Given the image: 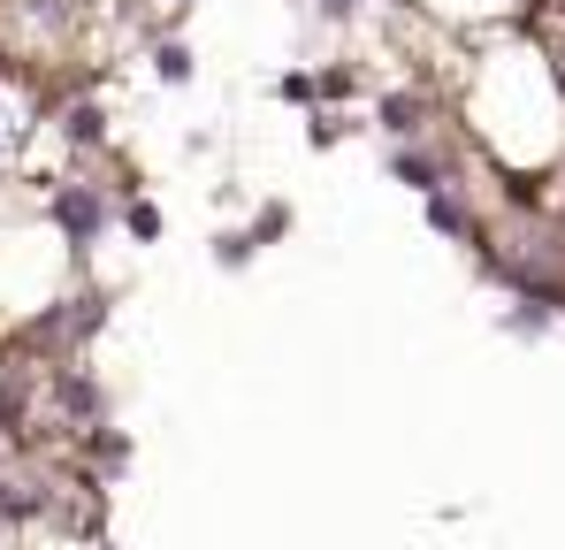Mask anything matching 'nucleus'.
<instances>
[{
  "label": "nucleus",
  "mask_w": 565,
  "mask_h": 550,
  "mask_svg": "<svg viewBox=\"0 0 565 550\" xmlns=\"http://www.w3.org/2000/svg\"><path fill=\"white\" fill-rule=\"evenodd\" d=\"M23 130H31V99H23L15 85H0V161L23 154Z\"/></svg>",
  "instance_id": "nucleus-1"
},
{
  "label": "nucleus",
  "mask_w": 565,
  "mask_h": 550,
  "mask_svg": "<svg viewBox=\"0 0 565 550\" xmlns=\"http://www.w3.org/2000/svg\"><path fill=\"white\" fill-rule=\"evenodd\" d=\"M321 8H360V0H321Z\"/></svg>",
  "instance_id": "nucleus-2"
}]
</instances>
